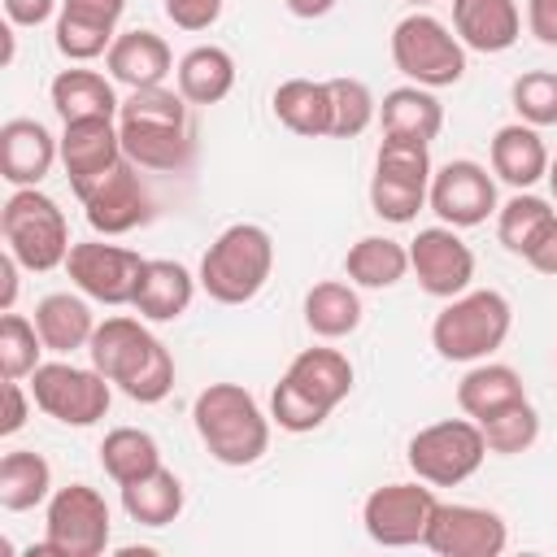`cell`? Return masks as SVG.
Segmentation results:
<instances>
[{"label":"cell","instance_id":"cell-1","mask_svg":"<svg viewBox=\"0 0 557 557\" xmlns=\"http://www.w3.org/2000/svg\"><path fill=\"white\" fill-rule=\"evenodd\" d=\"M87 357L135 405H161L174 392V357L139 318L113 313V318L96 322Z\"/></svg>","mask_w":557,"mask_h":557},{"label":"cell","instance_id":"cell-2","mask_svg":"<svg viewBox=\"0 0 557 557\" xmlns=\"http://www.w3.org/2000/svg\"><path fill=\"white\" fill-rule=\"evenodd\" d=\"M117 131H122L126 161H135L139 170L178 174L196 157V139L187 126V100L170 91L165 83L131 91L117 109Z\"/></svg>","mask_w":557,"mask_h":557},{"label":"cell","instance_id":"cell-3","mask_svg":"<svg viewBox=\"0 0 557 557\" xmlns=\"http://www.w3.org/2000/svg\"><path fill=\"white\" fill-rule=\"evenodd\" d=\"M191 422L209 457L222 466H252L270 448V418L239 383H209L191 405Z\"/></svg>","mask_w":557,"mask_h":557},{"label":"cell","instance_id":"cell-4","mask_svg":"<svg viewBox=\"0 0 557 557\" xmlns=\"http://www.w3.org/2000/svg\"><path fill=\"white\" fill-rule=\"evenodd\" d=\"M274 274V239L257 222L226 226L200 257V287L218 305H248Z\"/></svg>","mask_w":557,"mask_h":557},{"label":"cell","instance_id":"cell-5","mask_svg":"<svg viewBox=\"0 0 557 557\" xmlns=\"http://www.w3.org/2000/svg\"><path fill=\"white\" fill-rule=\"evenodd\" d=\"M513 326V305L496 287H470L453 296L431 322V348L444 361H487Z\"/></svg>","mask_w":557,"mask_h":557},{"label":"cell","instance_id":"cell-6","mask_svg":"<svg viewBox=\"0 0 557 557\" xmlns=\"http://www.w3.org/2000/svg\"><path fill=\"white\" fill-rule=\"evenodd\" d=\"M0 235H4V248L30 274L65 265V257L74 248L61 205L52 196H44L39 187H13V196L0 209Z\"/></svg>","mask_w":557,"mask_h":557},{"label":"cell","instance_id":"cell-7","mask_svg":"<svg viewBox=\"0 0 557 557\" xmlns=\"http://www.w3.org/2000/svg\"><path fill=\"white\" fill-rule=\"evenodd\" d=\"M392 65L418 87H453L466 74V44L440 17L413 9L392 26Z\"/></svg>","mask_w":557,"mask_h":557},{"label":"cell","instance_id":"cell-8","mask_svg":"<svg viewBox=\"0 0 557 557\" xmlns=\"http://www.w3.org/2000/svg\"><path fill=\"white\" fill-rule=\"evenodd\" d=\"M113 522H109V505L96 487L87 483H70L57 487L48 496V513H44V544L30 548L48 553V557H100L109 548Z\"/></svg>","mask_w":557,"mask_h":557},{"label":"cell","instance_id":"cell-9","mask_svg":"<svg viewBox=\"0 0 557 557\" xmlns=\"http://www.w3.org/2000/svg\"><path fill=\"white\" fill-rule=\"evenodd\" d=\"M483 457H487V440H483V426L474 418L431 422L405 448V461H409L413 479H422L431 487H457V483H466L483 466Z\"/></svg>","mask_w":557,"mask_h":557},{"label":"cell","instance_id":"cell-10","mask_svg":"<svg viewBox=\"0 0 557 557\" xmlns=\"http://www.w3.org/2000/svg\"><path fill=\"white\" fill-rule=\"evenodd\" d=\"M30 400L61 426H96L109 413L113 383L96 366L39 361L30 374Z\"/></svg>","mask_w":557,"mask_h":557},{"label":"cell","instance_id":"cell-11","mask_svg":"<svg viewBox=\"0 0 557 557\" xmlns=\"http://www.w3.org/2000/svg\"><path fill=\"white\" fill-rule=\"evenodd\" d=\"M440 496L431 483L413 479V483H383L366 496L361 505V522H366V535L383 548H409V544H422L426 540V527H431V513H435Z\"/></svg>","mask_w":557,"mask_h":557},{"label":"cell","instance_id":"cell-12","mask_svg":"<svg viewBox=\"0 0 557 557\" xmlns=\"http://www.w3.org/2000/svg\"><path fill=\"white\" fill-rule=\"evenodd\" d=\"M144 261L148 257H139L135 248L104 244V239H78L65 257V274L87 300L131 305L135 287H139V274H144Z\"/></svg>","mask_w":557,"mask_h":557},{"label":"cell","instance_id":"cell-13","mask_svg":"<svg viewBox=\"0 0 557 557\" xmlns=\"http://www.w3.org/2000/svg\"><path fill=\"white\" fill-rule=\"evenodd\" d=\"M426 205L431 213L444 222V226H483L500 205H496V178L479 165V161H444L435 174H431V191H426Z\"/></svg>","mask_w":557,"mask_h":557},{"label":"cell","instance_id":"cell-14","mask_svg":"<svg viewBox=\"0 0 557 557\" xmlns=\"http://www.w3.org/2000/svg\"><path fill=\"white\" fill-rule=\"evenodd\" d=\"M409 270L418 278V287L426 296H440V300H453L461 292H470V278H474V252L470 244L457 235V226H422L413 239H409Z\"/></svg>","mask_w":557,"mask_h":557},{"label":"cell","instance_id":"cell-15","mask_svg":"<svg viewBox=\"0 0 557 557\" xmlns=\"http://www.w3.org/2000/svg\"><path fill=\"white\" fill-rule=\"evenodd\" d=\"M435 557H500L509 544V527L496 509L483 505H435L426 540H422Z\"/></svg>","mask_w":557,"mask_h":557},{"label":"cell","instance_id":"cell-16","mask_svg":"<svg viewBox=\"0 0 557 557\" xmlns=\"http://www.w3.org/2000/svg\"><path fill=\"white\" fill-rule=\"evenodd\" d=\"M83 218L96 235H126L135 226H144L152 218V196L139 183V165L135 161H117L100 183H91L83 196Z\"/></svg>","mask_w":557,"mask_h":557},{"label":"cell","instance_id":"cell-17","mask_svg":"<svg viewBox=\"0 0 557 557\" xmlns=\"http://www.w3.org/2000/svg\"><path fill=\"white\" fill-rule=\"evenodd\" d=\"M122 157L126 152H122L117 117L65 122V131H61V165H65V178H70L74 196H83L91 183H100Z\"/></svg>","mask_w":557,"mask_h":557},{"label":"cell","instance_id":"cell-18","mask_svg":"<svg viewBox=\"0 0 557 557\" xmlns=\"http://www.w3.org/2000/svg\"><path fill=\"white\" fill-rule=\"evenodd\" d=\"M126 0H61L57 9V52L74 65L96 61L117 39Z\"/></svg>","mask_w":557,"mask_h":557},{"label":"cell","instance_id":"cell-19","mask_svg":"<svg viewBox=\"0 0 557 557\" xmlns=\"http://www.w3.org/2000/svg\"><path fill=\"white\" fill-rule=\"evenodd\" d=\"M61 161V139L39 117H9L0 126V174L13 187H39Z\"/></svg>","mask_w":557,"mask_h":557},{"label":"cell","instance_id":"cell-20","mask_svg":"<svg viewBox=\"0 0 557 557\" xmlns=\"http://www.w3.org/2000/svg\"><path fill=\"white\" fill-rule=\"evenodd\" d=\"M453 35L470 52H509L522 35L518 0H453Z\"/></svg>","mask_w":557,"mask_h":557},{"label":"cell","instance_id":"cell-21","mask_svg":"<svg viewBox=\"0 0 557 557\" xmlns=\"http://www.w3.org/2000/svg\"><path fill=\"white\" fill-rule=\"evenodd\" d=\"M109 78L139 91V87H161L174 74V52L157 30H122L109 52H104Z\"/></svg>","mask_w":557,"mask_h":557},{"label":"cell","instance_id":"cell-22","mask_svg":"<svg viewBox=\"0 0 557 557\" xmlns=\"http://www.w3.org/2000/svg\"><path fill=\"white\" fill-rule=\"evenodd\" d=\"M196 287H200V278H196L183 261L148 257L131 305H135V313L148 318V322H174V318H183V313L191 309Z\"/></svg>","mask_w":557,"mask_h":557},{"label":"cell","instance_id":"cell-23","mask_svg":"<svg viewBox=\"0 0 557 557\" xmlns=\"http://www.w3.org/2000/svg\"><path fill=\"white\" fill-rule=\"evenodd\" d=\"M548 161L553 157H548L540 131L527 122H509L492 135V174L500 183H509L513 191H531L548 174Z\"/></svg>","mask_w":557,"mask_h":557},{"label":"cell","instance_id":"cell-24","mask_svg":"<svg viewBox=\"0 0 557 557\" xmlns=\"http://www.w3.org/2000/svg\"><path fill=\"white\" fill-rule=\"evenodd\" d=\"M48 96H52V109H57L61 122L117 117V109H122V100H117V91H113V78H104V74H96V70H83V65L61 70V74L52 78Z\"/></svg>","mask_w":557,"mask_h":557},{"label":"cell","instance_id":"cell-25","mask_svg":"<svg viewBox=\"0 0 557 557\" xmlns=\"http://www.w3.org/2000/svg\"><path fill=\"white\" fill-rule=\"evenodd\" d=\"M379 126L383 135H396V139H418V144H431L444 126V104L435 100L431 87H418V83H405V87H392L379 104Z\"/></svg>","mask_w":557,"mask_h":557},{"label":"cell","instance_id":"cell-26","mask_svg":"<svg viewBox=\"0 0 557 557\" xmlns=\"http://www.w3.org/2000/svg\"><path fill=\"white\" fill-rule=\"evenodd\" d=\"M174 83H178V96L187 104H218L235 87V57L218 44H196L191 52L178 57Z\"/></svg>","mask_w":557,"mask_h":557},{"label":"cell","instance_id":"cell-27","mask_svg":"<svg viewBox=\"0 0 557 557\" xmlns=\"http://www.w3.org/2000/svg\"><path fill=\"white\" fill-rule=\"evenodd\" d=\"M35 326H39V339L48 352H61L70 357L74 348H87L91 344V331H96V313L83 296L74 292H48L39 305H35Z\"/></svg>","mask_w":557,"mask_h":557},{"label":"cell","instance_id":"cell-28","mask_svg":"<svg viewBox=\"0 0 557 557\" xmlns=\"http://www.w3.org/2000/svg\"><path fill=\"white\" fill-rule=\"evenodd\" d=\"M287 379L322 409H335L352 392V361L339 348H300L287 366Z\"/></svg>","mask_w":557,"mask_h":557},{"label":"cell","instance_id":"cell-29","mask_svg":"<svg viewBox=\"0 0 557 557\" xmlns=\"http://www.w3.org/2000/svg\"><path fill=\"white\" fill-rule=\"evenodd\" d=\"M270 104H274V117L292 135H305V139L331 135V91H326V83H318V78H283L274 87Z\"/></svg>","mask_w":557,"mask_h":557},{"label":"cell","instance_id":"cell-30","mask_svg":"<svg viewBox=\"0 0 557 557\" xmlns=\"http://www.w3.org/2000/svg\"><path fill=\"white\" fill-rule=\"evenodd\" d=\"M522 396H527L522 374H518L513 366H505V361H479V366L466 370V379L457 383V405H461V413L474 418V422L492 418L496 409H505V405H513V400H522Z\"/></svg>","mask_w":557,"mask_h":557},{"label":"cell","instance_id":"cell-31","mask_svg":"<svg viewBox=\"0 0 557 557\" xmlns=\"http://www.w3.org/2000/svg\"><path fill=\"white\" fill-rule=\"evenodd\" d=\"M344 274H348V283L370 287V292L396 287L409 274V248L400 239H387V235H361L344 252Z\"/></svg>","mask_w":557,"mask_h":557},{"label":"cell","instance_id":"cell-32","mask_svg":"<svg viewBox=\"0 0 557 557\" xmlns=\"http://www.w3.org/2000/svg\"><path fill=\"white\" fill-rule=\"evenodd\" d=\"M183 500H187L183 479L165 466H157L152 474H144L135 483H122V509L139 527H170L183 513Z\"/></svg>","mask_w":557,"mask_h":557},{"label":"cell","instance_id":"cell-33","mask_svg":"<svg viewBox=\"0 0 557 557\" xmlns=\"http://www.w3.org/2000/svg\"><path fill=\"white\" fill-rule=\"evenodd\" d=\"M305 326L318 335V339H344L361 326V296H357V283H339V278H326V283H313L305 292Z\"/></svg>","mask_w":557,"mask_h":557},{"label":"cell","instance_id":"cell-34","mask_svg":"<svg viewBox=\"0 0 557 557\" xmlns=\"http://www.w3.org/2000/svg\"><path fill=\"white\" fill-rule=\"evenodd\" d=\"M48 496H52V466L39 453L13 448L0 457V505L9 513H26Z\"/></svg>","mask_w":557,"mask_h":557},{"label":"cell","instance_id":"cell-35","mask_svg":"<svg viewBox=\"0 0 557 557\" xmlns=\"http://www.w3.org/2000/svg\"><path fill=\"white\" fill-rule=\"evenodd\" d=\"M100 466L104 474L122 487V483H135L144 474H152L161 466V448L148 431L139 426H113L104 440H100Z\"/></svg>","mask_w":557,"mask_h":557},{"label":"cell","instance_id":"cell-36","mask_svg":"<svg viewBox=\"0 0 557 557\" xmlns=\"http://www.w3.org/2000/svg\"><path fill=\"white\" fill-rule=\"evenodd\" d=\"M557 218V209L535 196V191H513L500 209H496V239L513 252V257H527V248L535 244V235Z\"/></svg>","mask_w":557,"mask_h":557},{"label":"cell","instance_id":"cell-37","mask_svg":"<svg viewBox=\"0 0 557 557\" xmlns=\"http://www.w3.org/2000/svg\"><path fill=\"white\" fill-rule=\"evenodd\" d=\"M479 426H483L487 453H496V457H518V453H527L540 440V413H535V405L527 396L505 405V409H496Z\"/></svg>","mask_w":557,"mask_h":557},{"label":"cell","instance_id":"cell-38","mask_svg":"<svg viewBox=\"0 0 557 557\" xmlns=\"http://www.w3.org/2000/svg\"><path fill=\"white\" fill-rule=\"evenodd\" d=\"M326 91H331V139H357L379 117V100L361 78H326Z\"/></svg>","mask_w":557,"mask_h":557},{"label":"cell","instance_id":"cell-39","mask_svg":"<svg viewBox=\"0 0 557 557\" xmlns=\"http://www.w3.org/2000/svg\"><path fill=\"white\" fill-rule=\"evenodd\" d=\"M39 352H44V339H39L35 318H22L9 309L0 318V374L4 379H30L39 366Z\"/></svg>","mask_w":557,"mask_h":557},{"label":"cell","instance_id":"cell-40","mask_svg":"<svg viewBox=\"0 0 557 557\" xmlns=\"http://www.w3.org/2000/svg\"><path fill=\"white\" fill-rule=\"evenodd\" d=\"M513 113L527 126H557V70H527L509 87Z\"/></svg>","mask_w":557,"mask_h":557},{"label":"cell","instance_id":"cell-41","mask_svg":"<svg viewBox=\"0 0 557 557\" xmlns=\"http://www.w3.org/2000/svg\"><path fill=\"white\" fill-rule=\"evenodd\" d=\"M426 183H413V178H396V174H379L374 170V178H370V209L383 218V222H396V226H405V222H413L418 218V209L426 205Z\"/></svg>","mask_w":557,"mask_h":557},{"label":"cell","instance_id":"cell-42","mask_svg":"<svg viewBox=\"0 0 557 557\" xmlns=\"http://www.w3.org/2000/svg\"><path fill=\"white\" fill-rule=\"evenodd\" d=\"M326 418H331V409H322L318 400H309L287 374L274 383V392H270V422H278L292 435H305V431H318Z\"/></svg>","mask_w":557,"mask_h":557},{"label":"cell","instance_id":"cell-43","mask_svg":"<svg viewBox=\"0 0 557 557\" xmlns=\"http://www.w3.org/2000/svg\"><path fill=\"white\" fill-rule=\"evenodd\" d=\"M222 4L226 0H165V17L178 30H209L222 17Z\"/></svg>","mask_w":557,"mask_h":557},{"label":"cell","instance_id":"cell-44","mask_svg":"<svg viewBox=\"0 0 557 557\" xmlns=\"http://www.w3.org/2000/svg\"><path fill=\"white\" fill-rule=\"evenodd\" d=\"M30 418V400H26V387L22 379H4V418H0V435H17Z\"/></svg>","mask_w":557,"mask_h":557},{"label":"cell","instance_id":"cell-45","mask_svg":"<svg viewBox=\"0 0 557 557\" xmlns=\"http://www.w3.org/2000/svg\"><path fill=\"white\" fill-rule=\"evenodd\" d=\"M531 270H540V274H553L557 278V218L535 235V244L527 248V257H522Z\"/></svg>","mask_w":557,"mask_h":557},{"label":"cell","instance_id":"cell-46","mask_svg":"<svg viewBox=\"0 0 557 557\" xmlns=\"http://www.w3.org/2000/svg\"><path fill=\"white\" fill-rule=\"evenodd\" d=\"M57 9H61V0H4V17L13 26H44Z\"/></svg>","mask_w":557,"mask_h":557},{"label":"cell","instance_id":"cell-47","mask_svg":"<svg viewBox=\"0 0 557 557\" xmlns=\"http://www.w3.org/2000/svg\"><path fill=\"white\" fill-rule=\"evenodd\" d=\"M527 26L540 44L557 48V0H527Z\"/></svg>","mask_w":557,"mask_h":557},{"label":"cell","instance_id":"cell-48","mask_svg":"<svg viewBox=\"0 0 557 557\" xmlns=\"http://www.w3.org/2000/svg\"><path fill=\"white\" fill-rule=\"evenodd\" d=\"M17 265H22V261L4 248V257H0V309H4V313H9L13 300H17Z\"/></svg>","mask_w":557,"mask_h":557},{"label":"cell","instance_id":"cell-49","mask_svg":"<svg viewBox=\"0 0 557 557\" xmlns=\"http://www.w3.org/2000/svg\"><path fill=\"white\" fill-rule=\"evenodd\" d=\"M283 4H287V13H292V17H305V22L326 17V13L335 9V0H283Z\"/></svg>","mask_w":557,"mask_h":557},{"label":"cell","instance_id":"cell-50","mask_svg":"<svg viewBox=\"0 0 557 557\" xmlns=\"http://www.w3.org/2000/svg\"><path fill=\"white\" fill-rule=\"evenodd\" d=\"M544 178H548V191H553V200H557V157L548 161V174H544Z\"/></svg>","mask_w":557,"mask_h":557},{"label":"cell","instance_id":"cell-51","mask_svg":"<svg viewBox=\"0 0 557 557\" xmlns=\"http://www.w3.org/2000/svg\"><path fill=\"white\" fill-rule=\"evenodd\" d=\"M405 4H413V9H426V4H435V0H405Z\"/></svg>","mask_w":557,"mask_h":557}]
</instances>
